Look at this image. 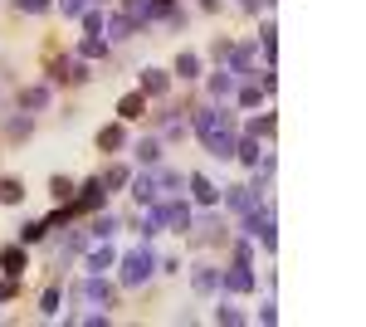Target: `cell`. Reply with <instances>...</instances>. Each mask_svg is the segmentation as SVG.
Wrapping results in <instances>:
<instances>
[{
    "label": "cell",
    "instance_id": "6da1fadb",
    "mask_svg": "<svg viewBox=\"0 0 366 327\" xmlns=\"http://www.w3.org/2000/svg\"><path fill=\"white\" fill-rule=\"evenodd\" d=\"M195 137L205 142L211 156H235V118L225 107H200L195 113Z\"/></svg>",
    "mask_w": 366,
    "mask_h": 327
},
{
    "label": "cell",
    "instance_id": "7a4b0ae2",
    "mask_svg": "<svg viewBox=\"0 0 366 327\" xmlns=\"http://www.w3.org/2000/svg\"><path fill=\"white\" fill-rule=\"evenodd\" d=\"M151 274H156V254H151L147 244H142V249H132V254L122 259V284H127V288H137V284H147Z\"/></svg>",
    "mask_w": 366,
    "mask_h": 327
},
{
    "label": "cell",
    "instance_id": "3957f363",
    "mask_svg": "<svg viewBox=\"0 0 366 327\" xmlns=\"http://www.w3.org/2000/svg\"><path fill=\"white\" fill-rule=\"evenodd\" d=\"M244 230H249V240H259L264 249L279 244V235H274V210H249V215H244Z\"/></svg>",
    "mask_w": 366,
    "mask_h": 327
},
{
    "label": "cell",
    "instance_id": "277c9868",
    "mask_svg": "<svg viewBox=\"0 0 366 327\" xmlns=\"http://www.w3.org/2000/svg\"><path fill=\"white\" fill-rule=\"evenodd\" d=\"M103 196H108V191H103V181H88L78 196H69V205H59V210H64V220H69V215H88V210H98Z\"/></svg>",
    "mask_w": 366,
    "mask_h": 327
},
{
    "label": "cell",
    "instance_id": "5b68a950",
    "mask_svg": "<svg viewBox=\"0 0 366 327\" xmlns=\"http://www.w3.org/2000/svg\"><path fill=\"white\" fill-rule=\"evenodd\" d=\"M74 298H78V303H93V308H108V303H113V288L103 284V274H93L88 284L74 288Z\"/></svg>",
    "mask_w": 366,
    "mask_h": 327
},
{
    "label": "cell",
    "instance_id": "8992f818",
    "mask_svg": "<svg viewBox=\"0 0 366 327\" xmlns=\"http://www.w3.org/2000/svg\"><path fill=\"white\" fill-rule=\"evenodd\" d=\"M254 69H259V49H254V44H239V49H230V74L249 78Z\"/></svg>",
    "mask_w": 366,
    "mask_h": 327
},
{
    "label": "cell",
    "instance_id": "52a82bcc",
    "mask_svg": "<svg viewBox=\"0 0 366 327\" xmlns=\"http://www.w3.org/2000/svg\"><path fill=\"white\" fill-rule=\"evenodd\" d=\"M147 20H166V25H186V10H176V0H147Z\"/></svg>",
    "mask_w": 366,
    "mask_h": 327
},
{
    "label": "cell",
    "instance_id": "ba28073f",
    "mask_svg": "<svg viewBox=\"0 0 366 327\" xmlns=\"http://www.w3.org/2000/svg\"><path fill=\"white\" fill-rule=\"evenodd\" d=\"M0 268H6L10 279H20L25 268H30V259H25V244H6V249H0Z\"/></svg>",
    "mask_w": 366,
    "mask_h": 327
},
{
    "label": "cell",
    "instance_id": "9c48e42d",
    "mask_svg": "<svg viewBox=\"0 0 366 327\" xmlns=\"http://www.w3.org/2000/svg\"><path fill=\"white\" fill-rule=\"evenodd\" d=\"M230 210L235 215H249V210H259V196H254V186H230Z\"/></svg>",
    "mask_w": 366,
    "mask_h": 327
},
{
    "label": "cell",
    "instance_id": "30bf717a",
    "mask_svg": "<svg viewBox=\"0 0 366 327\" xmlns=\"http://www.w3.org/2000/svg\"><path fill=\"white\" fill-rule=\"evenodd\" d=\"M113 259H118L113 244H108V240H98V244L88 249V274H103V268H113Z\"/></svg>",
    "mask_w": 366,
    "mask_h": 327
},
{
    "label": "cell",
    "instance_id": "8fae6325",
    "mask_svg": "<svg viewBox=\"0 0 366 327\" xmlns=\"http://www.w3.org/2000/svg\"><path fill=\"white\" fill-rule=\"evenodd\" d=\"M186 186L195 191V200H200V205H215V200H220L215 181H211V176H200V171H195V176H186Z\"/></svg>",
    "mask_w": 366,
    "mask_h": 327
},
{
    "label": "cell",
    "instance_id": "7c38bea8",
    "mask_svg": "<svg viewBox=\"0 0 366 327\" xmlns=\"http://www.w3.org/2000/svg\"><path fill=\"white\" fill-rule=\"evenodd\" d=\"M225 288H230V293H249V288H254L249 264H235V268H230V274H225Z\"/></svg>",
    "mask_w": 366,
    "mask_h": 327
},
{
    "label": "cell",
    "instance_id": "4fadbf2b",
    "mask_svg": "<svg viewBox=\"0 0 366 327\" xmlns=\"http://www.w3.org/2000/svg\"><path fill=\"white\" fill-rule=\"evenodd\" d=\"M142 113H147V98H142V93H127V98L118 103V118H122V123H137Z\"/></svg>",
    "mask_w": 366,
    "mask_h": 327
},
{
    "label": "cell",
    "instance_id": "5bb4252c",
    "mask_svg": "<svg viewBox=\"0 0 366 327\" xmlns=\"http://www.w3.org/2000/svg\"><path fill=\"white\" fill-rule=\"evenodd\" d=\"M151 176H156V200H171V196L181 191V176L166 171V167H162V171H151Z\"/></svg>",
    "mask_w": 366,
    "mask_h": 327
},
{
    "label": "cell",
    "instance_id": "9a60e30c",
    "mask_svg": "<svg viewBox=\"0 0 366 327\" xmlns=\"http://www.w3.org/2000/svg\"><path fill=\"white\" fill-rule=\"evenodd\" d=\"M191 284H195L200 293H215V288H220V274H215L211 264H195V274H191Z\"/></svg>",
    "mask_w": 366,
    "mask_h": 327
},
{
    "label": "cell",
    "instance_id": "2e32d148",
    "mask_svg": "<svg viewBox=\"0 0 366 327\" xmlns=\"http://www.w3.org/2000/svg\"><path fill=\"white\" fill-rule=\"evenodd\" d=\"M132 196H137L142 205H156V176H151V171L137 176V181H132Z\"/></svg>",
    "mask_w": 366,
    "mask_h": 327
},
{
    "label": "cell",
    "instance_id": "e0dca14e",
    "mask_svg": "<svg viewBox=\"0 0 366 327\" xmlns=\"http://www.w3.org/2000/svg\"><path fill=\"white\" fill-rule=\"evenodd\" d=\"M166 88H171V78L162 69H142V93H166Z\"/></svg>",
    "mask_w": 366,
    "mask_h": 327
},
{
    "label": "cell",
    "instance_id": "ac0fdd59",
    "mask_svg": "<svg viewBox=\"0 0 366 327\" xmlns=\"http://www.w3.org/2000/svg\"><path fill=\"white\" fill-rule=\"evenodd\" d=\"M235 156L244 161V167H259V156H264V147H259V137H244V142L235 147Z\"/></svg>",
    "mask_w": 366,
    "mask_h": 327
},
{
    "label": "cell",
    "instance_id": "d6986e66",
    "mask_svg": "<svg viewBox=\"0 0 366 327\" xmlns=\"http://www.w3.org/2000/svg\"><path fill=\"white\" fill-rule=\"evenodd\" d=\"M98 181H103V186H108V191H122V186L132 181V171H127V167H108V171H103Z\"/></svg>",
    "mask_w": 366,
    "mask_h": 327
},
{
    "label": "cell",
    "instance_id": "ffe728a7",
    "mask_svg": "<svg viewBox=\"0 0 366 327\" xmlns=\"http://www.w3.org/2000/svg\"><path fill=\"white\" fill-rule=\"evenodd\" d=\"M132 34H137V25H132L127 15H113V20H108V39H132Z\"/></svg>",
    "mask_w": 366,
    "mask_h": 327
},
{
    "label": "cell",
    "instance_id": "44dd1931",
    "mask_svg": "<svg viewBox=\"0 0 366 327\" xmlns=\"http://www.w3.org/2000/svg\"><path fill=\"white\" fill-rule=\"evenodd\" d=\"M211 93H215V98H230V93H235V74H230V69L211 74Z\"/></svg>",
    "mask_w": 366,
    "mask_h": 327
},
{
    "label": "cell",
    "instance_id": "7402d4cb",
    "mask_svg": "<svg viewBox=\"0 0 366 327\" xmlns=\"http://www.w3.org/2000/svg\"><path fill=\"white\" fill-rule=\"evenodd\" d=\"M25 200V186L20 181H0V205H20Z\"/></svg>",
    "mask_w": 366,
    "mask_h": 327
},
{
    "label": "cell",
    "instance_id": "603a6c76",
    "mask_svg": "<svg viewBox=\"0 0 366 327\" xmlns=\"http://www.w3.org/2000/svg\"><path fill=\"white\" fill-rule=\"evenodd\" d=\"M122 142H127V132H122V127H103V132H98V147H108V151H118Z\"/></svg>",
    "mask_w": 366,
    "mask_h": 327
},
{
    "label": "cell",
    "instance_id": "cb8c5ba5",
    "mask_svg": "<svg viewBox=\"0 0 366 327\" xmlns=\"http://www.w3.org/2000/svg\"><path fill=\"white\" fill-rule=\"evenodd\" d=\"M215 230H220L215 220H200V225L191 230V244H211V240H215Z\"/></svg>",
    "mask_w": 366,
    "mask_h": 327
},
{
    "label": "cell",
    "instance_id": "d4e9b609",
    "mask_svg": "<svg viewBox=\"0 0 366 327\" xmlns=\"http://www.w3.org/2000/svg\"><path fill=\"white\" fill-rule=\"evenodd\" d=\"M122 15L132 25H147V0H122Z\"/></svg>",
    "mask_w": 366,
    "mask_h": 327
},
{
    "label": "cell",
    "instance_id": "484cf974",
    "mask_svg": "<svg viewBox=\"0 0 366 327\" xmlns=\"http://www.w3.org/2000/svg\"><path fill=\"white\" fill-rule=\"evenodd\" d=\"M88 235H93V240H113V235H118V220H113V215H103V220H98Z\"/></svg>",
    "mask_w": 366,
    "mask_h": 327
},
{
    "label": "cell",
    "instance_id": "4316f807",
    "mask_svg": "<svg viewBox=\"0 0 366 327\" xmlns=\"http://www.w3.org/2000/svg\"><path fill=\"white\" fill-rule=\"evenodd\" d=\"M44 220H30V225H20V244H34V240H44Z\"/></svg>",
    "mask_w": 366,
    "mask_h": 327
},
{
    "label": "cell",
    "instance_id": "83f0119b",
    "mask_svg": "<svg viewBox=\"0 0 366 327\" xmlns=\"http://www.w3.org/2000/svg\"><path fill=\"white\" fill-rule=\"evenodd\" d=\"M83 240H88V230H74V235H69V240L59 244V259H69V254H78V249H83Z\"/></svg>",
    "mask_w": 366,
    "mask_h": 327
},
{
    "label": "cell",
    "instance_id": "f1b7e54d",
    "mask_svg": "<svg viewBox=\"0 0 366 327\" xmlns=\"http://www.w3.org/2000/svg\"><path fill=\"white\" fill-rule=\"evenodd\" d=\"M176 74H181V78H195V74H200V59H195V54H181V59H176Z\"/></svg>",
    "mask_w": 366,
    "mask_h": 327
},
{
    "label": "cell",
    "instance_id": "f546056e",
    "mask_svg": "<svg viewBox=\"0 0 366 327\" xmlns=\"http://www.w3.org/2000/svg\"><path fill=\"white\" fill-rule=\"evenodd\" d=\"M20 103H25V107H44V103H49V88H25Z\"/></svg>",
    "mask_w": 366,
    "mask_h": 327
},
{
    "label": "cell",
    "instance_id": "4dcf8cb0",
    "mask_svg": "<svg viewBox=\"0 0 366 327\" xmlns=\"http://www.w3.org/2000/svg\"><path fill=\"white\" fill-rule=\"evenodd\" d=\"M215 322H230V327H239V322H244V313H239V308H230V303H220V308H215Z\"/></svg>",
    "mask_w": 366,
    "mask_h": 327
},
{
    "label": "cell",
    "instance_id": "1f68e13d",
    "mask_svg": "<svg viewBox=\"0 0 366 327\" xmlns=\"http://www.w3.org/2000/svg\"><path fill=\"white\" fill-rule=\"evenodd\" d=\"M274 127H279L274 118H254L249 123V137H274Z\"/></svg>",
    "mask_w": 366,
    "mask_h": 327
},
{
    "label": "cell",
    "instance_id": "d6a6232c",
    "mask_svg": "<svg viewBox=\"0 0 366 327\" xmlns=\"http://www.w3.org/2000/svg\"><path fill=\"white\" fill-rule=\"evenodd\" d=\"M78 54H83V59H98V54H103V34H88V39L78 44Z\"/></svg>",
    "mask_w": 366,
    "mask_h": 327
},
{
    "label": "cell",
    "instance_id": "836d02e7",
    "mask_svg": "<svg viewBox=\"0 0 366 327\" xmlns=\"http://www.w3.org/2000/svg\"><path fill=\"white\" fill-rule=\"evenodd\" d=\"M54 0H15V10H25V15H44Z\"/></svg>",
    "mask_w": 366,
    "mask_h": 327
},
{
    "label": "cell",
    "instance_id": "e575fe53",
    "mask_svg": "<svg viewBox=\"0 0 366 327\" xmlns=\"http://www.w3.org/2000/svg\"><path fill=\"white\" fill-rule=\"evenodd\" d=\"M137 156L147 161V167H156V156H162V147H156V142H137Z\"/></svg>",
    "mask_w": 366,
    "mask_h": 327
},
{
    "label": "cell",
    "instance_id": "d590c367",
    "mask_svg": "<svg viewBox=\"0 0 366 327\" xmlns=\"http://www.w3.org/2000/svg\"><path fill=\"white\" fill-rule=\"evenodd\" d=\"M49 191H54V200H59V205H69V196H74V186H69L64 176H54V186H49Z\"/></svg>",
    "mask_w": 366,
    "mask_h": 327
},
{
    "label": "cell",
    "instance_id": "8d00e7d4",
    "mask_svg": "<svg viewBox=\"0 0 366 327\" xmlns=\"http://www.w3.org/2000/svg\"><path fill=\"white\" fill-rule=\"evenodd\" d=\"M25 137H30V118H15L10 123V142H25Z\"/></svg>",
    "mask_w": 366,
    "mask_h": 327
},
{
    "label": "cell",
    "instance_id": "74e56055",
    "mask_svg": "<svg viewBox=\"0 0 366 327\" xmlns=\"http://www.w3.org/2000/svg\"><path fill=\"white\" fill-rule=\"evenodd\" d=\"M162 127H166V137H186V123H181V118H171V113L162 118Z\"/></svg>",
    "mask_w": 366,
    "mask_h": 327
},
{
    "label": "cell",
    "instance_id": "f35d334b",
    "mask_svg": "<svg viewBox=\"0 0 366 327\" xmlns=\"http://www.w3.org/2000/svg\"><path fill=\"white\" fill-rule=\"evenodd\" d=\"M39 308H44V313H49V317H54V313H59V288H49V293H44V298H39Z\"/></svg>",
    "mask_w": 366,
    "mask_h": 327
},
{
    "label": "cell",
    "instance_id": "ab89813d",
    "mask_svg": "<svg viewBox=\"0 0 366 327\" xmlns=\"http://www.w3.org/2000/svg\"><path fill=\"white\" fill-rule=\"evenodd\" d=\"M83 25H88V34H103V15H98V10H88Z\"/></svg>",
    "mask_w": 366,
    "mask_h": 327
},
{
    "label": "cell",
    "instance_id": "60d3db41",
    "mask_svg": "<svg viewBox=\"0 0 366 327\" xmlns=\"http://www.w3.org/2000/svg\"><path fill=\"white\" fill-rule=\"evenodd\" d=\"M83 6H88V0H59V10H64V15H83Z\"/></svg>",
    "mask_w": 366,
    "mask_h": 327
},
{
    "label": "cell",
    "instance_id": "b9f144b4",
    "mask_svg": "<svg viewBox=\"0 0 366 327\" xmlns=\"http://www.w3.org/2000/svg\"><path fill=\"white\" fill-rule=\"evenodd\" d=\"M239 103L244 107H259V88H239Z\"/></svg>",
    "mask_w": 366,
    "mask_h": 327
},
{
    "label": "cell",
    "instance_id": "7bdbcfd3",
    "mask_svg": "<svg viewBox=\"0 0 366 327\" xmlns=\"http://www.w3.org/2000/svg\"><path fill=\"white\" fill-rule=\"evenodd\" d=\"M15 298V279H0V303H10Z\"/></svg>",
    "mask_w": 366,
    "mask_h": 327
},
{
    "label": "cell",
    "instance_id": "ee69618b",
    "mask_svg": "<svg viewBox=\"0 0 366 327\" xmlns=\"http://www.w3.org/2000/svg\"><path fill=\"white\" fill-rule=\"evenodd\" d=\"M200 6H205V10H220V0H200Z\"/></svg>",
    "mask_w": 366,
    "mask_h": 327
}]
</instances>
